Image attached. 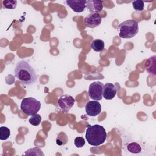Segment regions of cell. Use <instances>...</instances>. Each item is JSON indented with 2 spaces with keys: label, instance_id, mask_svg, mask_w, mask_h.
I'll use <instances>...</instances> for the list:
<instances>
[{
  "label": "cell",
  "instance_id": "obj_1",
  "mask_svg": "<svg viewBox=\"0 0 156 156\" xmlns=\"http://www.w3.org/2000/svg\"><path fill=\"white\" fill-rule=\"evenodd\" d=\"M14 71L15 77L24 85H31L37 80L35 71L24 60H21L16 65Z\"/></svg>",
  "mask_w": 156,
  "mask_h": 156
},
{
  "label": "cell",
  "instance_id": "obj_2",
  "mask_svg": "<svg viewBox=\"0 0 156 156\" xmlns=\"http://www.w3.org/2000/svg\"><path fill=\"white\" fill-rule=\"evenodd\" d=\"M85 138L89 144L98 146L104 143L107 138L105 129L102 126L98 124L87 126Z\"/></svg>",
  "mask_w": 156,
  "mask_h": 156
},
{
  "label": "cell",
  "instance_id": "obj_3",
  "mask_svg": "<svg viewBox=\"0 0 156 156\" xmlns=\"http://www.w3.org/2000/svg\"><path fill=\"white\" fill-rule=\"evenodd\" d=\"M138 23L133 20L124 21L120 23L118 27V35L122 38H131L138 32Z\"/></svg>",
  "mask_w": 156,
  "mask_h": 156
},
{
  "label": "cell",
  "instance_id": "obj_4",
  "mask_svg": "<svg viewBox=\"0 0 156 156\" xmlns=\"http://www.w3.org/2000/svg\"><path fill=\"white\" fill-rule=\"evenodd\" d=\"M40 102L32 97L24 98L21 103V110L28 116L36 114L40 110Z\"/></svg>",
  "mask_w": 156,
  "mask_h": 156
},
{
  "label": "cell",
  "instance_id": "obj_5",
  "mask_svg": "<svg viewBox=\"0 0 156 156\" xmlns=\"http://www.w3.org/2000/svg\"><path fill=\"white\" fill-rule=\"evenodd\" d=\"M104 84L101 82H94L91 83L88 88V95L94 101H101L103 97Z\"/></svg>",
  "mask_w": 156,
  "mask_h": 156
},
{
  "label": "cell",
  "instance_id": "obj_6",
  "mask_svg": "<svg viewBox=\"0 0 156 156\" xmlns=\"http://www.w3.org/2000/svg\"><path fill=\"white\" fill-rule=\"evenodd\" d=\"M74 102L75 99L74 98L68 94L62 95L58 100V105L62 112L65 113H66L69 111V110L74 105Z\"/></svg>",
  "mask_w": 156,
  "mask_h": 156
},
{
  "label": "cell",
  "instance_id": "obj_7",
  "mask_svg": "<svg viewBox=\"0 0 156 156\" xmlns=\"http://www.w3.org/2000/svg\"><path fill=\"white\" fill-rule=\"evenodd\" d=\"M102 21V17L98 13H90L84 18V24L89 28L99 26Z\"/></svg>",
  "mask_w": 156,
  "mask_h": 156
},
{
  "label": "cell",
  "instance_id": "obj_8",
  "mask_svg": "<svg viewBox=\"0 0 156 156\" xmlns=\"http://www.w3.org/2000/svg\"><path fill=\"white\" fill-rule=\"evenodd\" d=\"M85 112L90 116H96L101 112V105L98 101H88L85 105Z\"/></svg>",
  "mask_w": 156,
  "mask_h": 156
},
{
  "label": "cell",
  "instance_id": "obj_9",
  "mask_svg": "<svg viewBox=\"0 0 156 156\" xmlns=\"http://www.w3.org/2000/svg\"><path fill=\"white\" fill-rule=\"evenodd\" d=\"M118 84L115 83V84H112L111 83H107L104 85L103 88V98L107 100L112 99L116 95L117 91L119 89V87L117 88Z\"/></svg>",
  "mask_w": 156,
  "mask_h": 156
},
{
  "label": "cell",
  "instance_id": "obj_10",
  "mask_svg": "<svg viewBox=\"0 0 156 156\" xmlns=\"http://www.w3.org/2000/svg\"><path fill=\"white\" fill-rule=\"evenodd\" d=\"M86 1L85 0H67L65 2L74 12L80 13L86 8Z\"/></svg>",
  "mask_w": 156,
  "mask_h": 156
},
{
  "label": "cell",
  "instance_id": "obj_11",
  "mask_svg": "<svg viewBox=\"0 0 156 156\" xmlns=\"http://www.w3.org/2000/svg\"><path fill=\"white\" fill-rule=\"evenodd\" d=\"M86 8L90 13H99L103 9L102 1L98 0H88L86 1Z\"/></svg>",
  "mask_w": 156,
  "mask_h": 156
},
{
  "label": "cell",
  "instance_id": "obj_12",
  "mask_svg": "<svg viewBox=\"0 0 156 156\" xmlns=\"http://www.w3.org/2000/svg\"><path fill=\"white\" fill-rule=\"evenodd\" d=\"M156 56L155 55L150 57L147 60H146L144 66L145 70L150 74L155 75V67H156Z\"/></svg>",
  "mask_w": 156,
  "mask_h": 156
},
{
  "label": "cell",
  "instance_id": "obj_13",
  "mask_svg": "<svg viewBox=\"0 0 156 156\" xmlns=\"http://www.w3.org/2000/svg\"><path fill=\"white\" fill-rule=\"evenodd\" d=\"M104 42L100 39L93 40L91 42V48L96 52H101L104 49Z\"/></svg>",
  "mask_w": 156,
  "mask_h": 156
},
{
  "label": "cell",
  "instance_id": "obj_14",
  "mask_svg": "<svg viewBox=\"0 0 156 156\" xmlns=\"http://www.w3.org/2000/svg\"><path fill=\"white\" fill-rule=\"evenodd\" d=\"M127 150L133 154H138L140 153L141 151V146L136 142H132L129 143L127 146Z\"/></svg>",
  "mask_w": 156,
  "mask_h": 156
},
{
  "label": "cell",
  "instance_id": "obj_15",
  "mask_svg": "<svg viewBox=\"0 0 156 156\" xmlns=\"http://www.w3.org/2000/svg\"><path fill=\"white\" fill-rule=\"evenodd\" d=\"M10 135V131L9 128L5 126L0 127V140H6Z\"/></svg>",
  "mask_w": 156,
  "mask_h": 156
},
{
  "label": "cell",
  "instance_id": "obj_16",
  "mask_svg": "<svg viewBox=\"0 0 156 156\" xmlns=\"http://www.w3.org/2000/svg\"><path fill=\"white\" fill-rule=\"evenodd\" d=\"M41 121V116L39 114H35L32 115L29 119V122L30 124L34 126H38Z\"/></svg>",
  "mask_w": 156,
  "mask_h": 156
},
{
  "label": "cell",
  "instance_id": "obj_17",
  "mask_svg": "<svg viewBox=\"0 0 156 156\" xmlns=\"http://www.w3.org/2000/svg\"><path fill=\"white\" fill-rule=\"evenodd\" d=\"M3 7L8 9H14L17 5L16 0H4L2 1Z\"/></svg>",
  "mask_w": 156,
  "mask_h": 156
},
{
  "label": "cell",
  "instance_id": "obj_18",
  "mask_svg": "<svg viewBox=\"0 0 156 156\" xmlns=\"http://www.w3.org/2000/svg\"><path fill=\"white\" fill-rule=\"evenodd\" d=\"M144 1L141 0H136L132 1V6L136 11L142 12L144 10Z\"/></svg>",
  "mask_w": 156,
  "mask_h": 156
},
{
  "label": "cell",
  "instance_id": "obj_19",
  "mask_svg": "<svg viewBox=\"0 0 156 156\" xmlns=\"http://www.w3.org/2000/svg\"><path fill=\"white\" fill-rule=\"evenodd\" d=\"M24 155H44V154L42 152V151L38 147L31 148L26 151Z\"/></svg>",
  "mask_w": 156,
  "mask_h": 156
},
{
  "label": "cell",
  "instance_id": "obj_20",
  "mask_svg": "<svg viewBox=\"0 0 156 156\" xmlns=\"http://www.w3.org/2000/svg\"><path fill=\"white\" fill-rule=\"evenodd\" d=\"M85 139L82 136H78L74 139V144L78 148H80L83 147L85 145Z\"/></svg>",
  "mask_w": 156,
  "mask_h": 156
},
{
  "label": "cell",
  "instance_id": "obj_21",
  "mask_svg": "<svg viewBox=\"0 0 156 156\" xmlns=\"http://www.w3.org/2000/svg\"><path fill=\"white\" fill-rule=\"evenodd\" d=\"M68 141V138L66 135H65V136H61V133H60L56 140V143L59 145H63V144H65Z\"/></svg>",
  "mask_w": 156,
  "mask_h": 156
}]
</instances>
